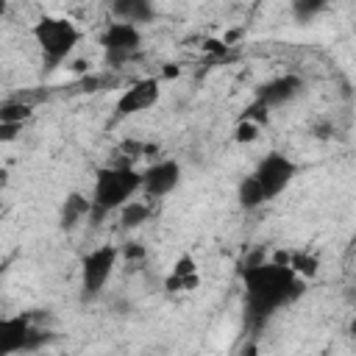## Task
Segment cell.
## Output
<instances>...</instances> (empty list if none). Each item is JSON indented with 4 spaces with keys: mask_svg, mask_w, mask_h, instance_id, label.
Listing matches in <instances>:
<instances>
[{
    "mask_svg": "<svg viewBox=\"0 0 356 356\" xmlns=\"http://www.w3.org/2000/svg\"><path fill=\"white\" fill-rule=\"evenodd\" d=\"M323 8H325L323 0H292V6H289L292 17H295L298 22H312Z\"/></svg>",
    "mask_w": 356,
    "mask_h": 356,
    "instance_id": "18",
    "label": "cell"
},
{
    "mask_svg": "<svg viewBox=\"0 0 356 356\" xmlns=\"http://www.w3.org/2000/svg\"><path fill=\"white\" fill-rule=\"evenodd\" d=\"M239 275L245 292V317L253 328L264 325L281 306L303 295V278H298L289 267L275 261L242 267Z\"/></svg>",
    "mask_w": 356,
    "mask_h": 356,
    "instance_id": "1",
    "label": "cell"
},
{
    "mask_svg": "<svg viewBox=\"0 0 356 356\" xmlns=\"http://www.w3.org/2000/svg\"><path fill=\"white\" fill-rule=\"evenodd\" d=\"M259 131H261V125L248 122V120H239L236 128H234V142H239V145H250V142L259 139Z\"/></svg>",
    "mask_w": 356,
    "mask_h": 356,
    "instance_id": "19",
    "label": "cell"
},
{
    "mask_svg": "<svg viewBox=\"0 0 356 356\" xmlns=\"http://www.w3.org/2000/svg\"><path fill=\"white\" fill-rule=\"evenodd\" d=\"M159 97H161V81L159 78H139V81H134L128 89H122V95L114 103V122L153 108L159 103Z\"/></svg>",
    "mask_w": 356,
    "mask_h": 356,
    "instance_id": "8",
    "label": "cell"
},
{
    "mask_svg": "<svg viewBox=\"0 0 356 356\" xmlns=\"http://www.w3.org/2000/svg\"><path fill=\"white\" fill-rule=\"evenodd\" d=\"M284 264L298 275V278H314L320 270V259L309 250H284Z\"/></svg>",
    "mask_w": 356,
    "mask_h": 356,
    "instance_id": "14",
    "label": "cell"
},
{
    "mask_svg": "<svg viewBox=\"0 0 356 356\" xmlns=\"http://www.w3.org/2000/svg\"><path fill=\"white\" fill-rule=\"evenodd\" d=\"M142 186L139 170L131 164H106L95 170V186L89 195V222L100 225L103 217L111 211H120Z\"/></svg>",
    "mask_w": 356,
    "mask_h": 356,
    "instance_id": "2",
    "label": "cell"
},
{
    "mask_svg": "<svg viewBox=\"0 0 356 356\" xmlns=\"http://www.w3.org/2000/svg\"><path fill=\"white\" fill-rule=\"evenodd\" d=\"M303 86H306L303 78L295 75V72H289V75H275V78H270V81H264V83L256 86L253 100L270 111V108H275V106H284V103L295 100V97L303 92Z\"/></svg>",
    "mask_w": 356,
    "mask_h": 356,
    "instance_id": "10",
    "label": "cell"
},
{
    "mask_svg": "<svg viewBox=\"0 0 356 356\" xmlns=\"http://www.w3.org/2000/svg\"><path fill=\"white\" fill-rule=\"evenodd\" d=\"M139 175H142L139 192H142L147 200H159V197H167L170 192L178 189L184 170H181V164H178L175 159H159V161H153L150 167H145Z\"/></svg>",
    "mask_w": 356,
    "mask_h": 356,
    "instance_id": "9",
    "label": "cell"
},
{
    "mask_svg": "<svg viewBox=\"0 0 356 356\" xmlns=\"http://www.w3.org/2000/svg\"><path fill=\"white\" fill-rule=\"evenodd\" d=\"M250 175L256 178L264 200H275L278 195L286 192V186L298 175V167H295V161L289 156H284L278 150H270L267 156H261V161L256 164V170Z\"/></svg>",
    "mask_w": 356,
    "mask_h": 356,
    "instance_id": "6",
    "label": "cell"
},
{
    "mask_svg": "<svg viewBox=\"0 0 356 356\" xmlns=\"http://www.w3.org/2000/svg\"><path fill=\"white\" fill-rule=\"evenodd\" d=\"M200 284V275H197V261L192 253H181L170 270V275L164 278V289L167 292H189Z\"/></svg>",
    "mask_w": 356,
    "mask_h": 356,
    "instance_id": "11",
    "label": "cell"
},
{
    "mask_svg": "<svg viewBox=\"0 0 356 356\" xmlns=\"http://www.w3.org/2000/svg\"><path fill=\"white\" fill-rule=\"evenodd\" d=\"M117 261H120V245H97L92 248L89 253L81 256V273H78V298L81 303H95L111 273L117 270Z\"/></svg>",
    "mask_w": 356,
    "mask_h": 356,
    "instance_id": "4",
    "label": "cell"
},
{
    "mask_svg": "<svg viewBox=\"0 0 356 356\" xmlns=\"http://www.w3.org/2000/svg\"><path fill=\"white\" fill-rule=\"evenodd\" d=\"M31 36L39 47V56L44 61L47 70H56L58 64H64L72 50L81 42V28L70 19V17H56V14H44L31 25Z\"/></svg>",
    "mask_w": 356,
    "mask_h": 356,
    "instance_id": "3",
    "label": "cell"
},
{
    "mask_svg": "<svg viewBox=\"0 0 356 356\" xmlns=\"http://www.w3.org/2000/svg\"><path fill=\"white\" fill-rule=\"evenodd\" d=\"M33 117V103L28 100H6L0 103V122H8V125H22Z\"/></svg>",
    "mask_w": 356,
    "mask_h": 356,
    "instance_id": "17",
    "label": "cell"
},
{
    "mask_svg": "<svg viewBox=\"0 0 356 356\" xmlns=\"http://www.w3.org/2000/svg\"><path fill=\"white\" fill-rule=\"evenodd\" d=\"M89 217V197L81 192H70L61 203V214H58V225L61 231H75L83 220Z\"/></svg>",
    "mask_w": 356,
    "mask_h": 356,
    "instance_id": "13",
    "label": "cell"
},
{
    "mask_svg": "<svg viewBox=\"0 0 356 356\" xmlns=\"http://www.w3.org/2000/svg\"><path fill=\"white\" fill-rule=\"evenodd\" d=\"M47 339H50V334L36 331L31 314L19 312V314H3L0 317V356H17V353L36 350Z\"/></svg>",
    "mask_w": 356,
    "mask_h": 356,
    "instance_id": "5",
    "label": "cell"
},
{
    "mask_svg": "<svg viewBox=\"0 0 356 356\" xmlns=\"http://www.w3.org/2000/svg\"><path fill=\"white\" fill-rule=\"evenodd\" d=\"M150 211H153V209H150L147 200H128V203L120 209V228H122V231L139 228L142 222H147Z\"/></svg>",
    "mask_w": 356,
    "mask_h": 356,
    "instance_id": "16",
    "label": "cell"
},
{
    "mask_svg": "<svg viewBox=\"0 0 356 356\" xmlns=\"http://www.w3.org/2000/svg\"><path fill=\"white\" fill-rule=\"evenodd\" d=\"M111 14L117 22H128V25H145L156 17V8L150 0H114L111 3Z\"/></svg>",
    "mask_w": 356,
    "mask_h": 356,
    "instance_id": "12",
    "label": "cell"
},
{
    "mask_svg": "<svg viewBox=\"0 0 356 356\" xmlns=\"http://www.w3.org/2000/svg\"><path fill=\"white\" fill-rule=\"evenodd\" d=\"M100 47L106 53V64H122L134 58L142 50V28L128 25V22H108L100 33Z\"/></svg>",
    "mask_w": 356,
    "mask_h": 356,
    "instance_id": "7",
    "label": "cell"
},
{
    "mask_svg": "<svg viewBox=\"0 0 356 356\" xmlns=\"http://www.w3.org/2000/svg\"><path fill=\"white\" fill-rule=\"evenodd\" d=\"M120 259L134 261V259H145V248L139 242H128L125 248H120Z\"/></svg>",
    "mask_w": 356,
    "mask_h": 356,
    "instance_id": "20",
    "label": "cell"
},
{
    "mask_svg": "<svg viewBox=\"0 0 356 356\" xmlns=\"http://www.w3.org/2000/svg\"><path fill=\"white\" fill-rule=\"evenodd\" d=\"M19 134H22V125H8V122H0V142H14Z\"/></svg>",
    "mask_w": 356,
    "mask_h": 356,
    "instance_id": "21",
    "label": "cell"
},
{
    "mask_svg": "<svg viewBox=\"0 0 356 356\" xmlns=\"http://www.w3.org/2000/svg\"><path fill=\"white\" fill-rule=\"evenodd\" d=\"M42 356H50V353H42Z\"/></svg>",
    "mask_w": 356,
    "mask_h": 356,
    "instance_id": "23",
    "label": "cell"
},
{
    "mask_svg": "<svg viewBox=\"0 0 356 356\" xmlns=\"http://www.w3.org/2000/svg\"><path fill=\"white\" fill-rule=\"evenodd\" d=\"M8 264H11V259H6V261H0V278L6 275V270H8Z\"/></svg>",
    "mask_w": 356,
    "mask_h": 356,
    "instance_id": "22",
    "label": "cell"
},
{
    "mask_svg": "<svg viewBox=\"0 0 356 356\" xmlns=\"http://www.w3.org/2000/svg\"><path fill=\"white\" fill-rule=\"evenodd\" d=\"M236 200H239V209H242V211H256V209H261V206L267 203L253 175H245V178L239 181V186H236Z\"/></svg>",
    "mask_w": 356,
    "mask_h": 356,
    "instance_id": "15",
    "label": "cell"
}]
</instances>
